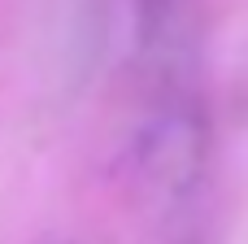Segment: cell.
Wrapping results in <instances>:
<instances>
[{
	"label": "cell",
	"mask_w": 248,
	"mask_h": 244,
	"mask_svg": "<svg viewBox=\"0 0 248 244\" xmlns=\"http://www.w3.org/2000/svg\"><path fill=\"white\" fill-rule=\"evenodd\" d=\"M209 170V114L201 92H153L135 135L131 175L153 205H183L201 192Z\"/></svg>",
	"instance_id": "1"
},
{
	"label": "cell",
	"mask_w": 248,
	"mask_h": 244,
	"mask_svg": "<svg viewBox=\"0 0 248 244\" xmlns=\"http://www.w3.org/2000/svg\"><path fill=\"white\" fill-rule=\"evenodd\" d=\"M135 61L153 92H196L205 61V0H131Z\"/></svg>",
	"instance_id": "2"
},
{
	"label": "cell",
	"mask_w": 248,
	"mask_h": 244,
	"mask_svg": "<svg viewBox=\"0 0 248 244\" xmlns=\"http://www.w3.org/2000/svg\"><path fill=\"white\" fill-rule=\"evenodd\" d=\"M44 244H61V240H44Z\"/></svg>",
	"instance_id": "3"
}]
</instances>
